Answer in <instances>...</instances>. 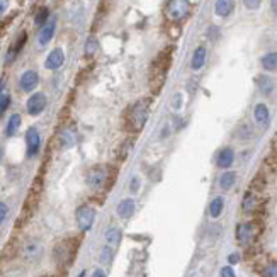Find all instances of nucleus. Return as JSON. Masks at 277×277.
Wrapping results in <instances>:
<instances>
[{
    "label": "nucleus",
    "mask_w": 277,
    "mask_h": 277,
    "mask_svg": "<svg viewBox=\"0 0 277 277\" xmlns=\"http://www.w3.org/2000/svg\"><path fill=\"white\" fill-rule=\"evenodd\" d=\"M224 207V199L223 197H214L209 204V214L211 218H219V214L223 213Z\"/></svg>",
    "instance_id": "obj_26"
},
{
    "label": "nucleus",
    "mask_w": 277,
    "mask_h": 277,
    "mask_svg": "<svg viewBox=\"0 0 277 277\" xmlns=\"http://www.w3.org/2000/svg\"><path fill=\"white\" fill-rule=\"evenodd\" d=\"M46 95L41 94V92H36L33 94L31 97L28 99V104H26V107H28V112L31 116H40L43 111L46 109Z\"/></svg>",
    "instance_id": "obj_8"
},
{
    "label": "nucleus",
    "mask_w": 277,
    "mask_h": 277,
    "mask_svg": "<svg viewBox=\"0 0 277 277\" xmlns=\"http://www.w3.org/2000/svg\"><path fill=\"white\" fill-rule=\"evenodd\" d=\"M236 182V174L235 172H224V174L219 177V187L223 190H230Z\"/></svg>",
    "instance_id": "obj_24"
},
{
    "label": "nucleus",
    "mask_w": 277,
    "mask_h": 277,
    "mask_svg": "<svg viewBox=\"0 0 277 277\" xmlns=\"http://www.w3.org/2000/svg\"><path fill=\"white\" fill-rule=\"evenodd\" d=\"M182 97H180V95H175L174 97V101H172V104H174V109L177 111V109H180V106H182Z\"/></svg>",
    "instance_id": "obj_38"
},
{
    "label": "nucleus",
    "mask_w": 277,
    "mask_h": 277,
    "mask_svg": "<svg viewBox=\"0 0 277 277\" xmlns=\"http://www.w3.org/2000/svg\"><path fill=\"white\" fill-rule=\"evenodd\" d=\"M21 123H23V119H21L19 114H12L11 118L7 121V126H6V136H14L17 131H19L21 128Z\"/></svg>",
    "instance_id": "obj_22"
},
{
    "label": "nucleus",
    "mask_w": 277,
    "mask_h": 277,
    "mask_svg": "<svg viewBox=\"0 0 277 277\" xmlns=\"http://www.w3.org/2000/svg\"><path fill=\"white\" fill-rule=\"evenodd\" d=\"M170 63H172V48H165L163 51H160L157 58L153 60L150 68V85L153 89V92H158L162 89L167 72L170 68Z\"/></svg>",
    "instance_id": "obj_1"
},
{
    "label": "nucleus",
    "mask_w": 277,
    "mask_h": 277,
    "mask_svg": "<svg viewBox=\"0 0 277 277\" xmlns=\"http://www.w3.org/2000/svg\"><path fill=\"white\" fill-rule=\"evenodd\" d=\"M270 9L274 14H277V0H270Z\"/></svg>",
    "instance_id": "obj_41"
},
{
    "label": "nucleus",
    "mask_w": 277,
    "mask_h": 277,
    "mask_svg": "<svg viewBox=\"0 0 277 277\" xmlns=\"http://www.w3.org/2000/svg\"><path fill=\"white\" fill-rule=\"evenodd\" d=\"M233 162H235V151H233L230 146H224L218 151V155H216V165L219 168H230L233 165Z\"/></svg>",
    "instance_id": "obj_13"
},
{
    "label": "nucleus",
    "mask_w": 277,
    "mask_h": 277,
    "mask_svg": "<svg viewBox=\"0 0 277 277\" xmlns=\"http://www.w3.org/2000/svg\"><path fill=\"white\" fill-rule=\"evenodd\" d=\"M107 175H109L107 168L102 167V165H97V167H92L87 172V177H85V180H87L89 187H92V189H102L104 185L107 184Z\"/></svg>",
    "instance_id": "obj_4"
},
{
    "label": "nucleus",
    "mask_w": 277,
    "mask_h": 277,
    "mask_svg": "<svg viewBox=\"0 0 277 277\" xmlns=\"http://www.w3.org/2000/svg\"><path fill=\"white\" fill-rule=\"evenodd\" d=\"M255 84H257V89L260 90L263 95H270L274 92V80L270 79L269 75H258L257 80H255Z\"/></svg>",
    "instance_id": "obj_19"
},
{
    "label": "nucleus",
    "mask_w": 277,
    "mask_h": 277,
    "mask_svg": "<svg viewBox=\"0 0 277 277\" xmlns=\"http://www.w3.org/2000/svg\"><path fill=\"white\" fill-rule=\"evenodd\" d=\"M219 277H236V275H235V270H233V267L231 265H226V267H223L221 272H219Z\"/></svg>",
    "instance_id": "obj_36"
},
{
    "label": "nucleus",
    "mask_w": 277,
    "mask_h": 277,
    "mask_svg": "<svg viewBox=\"0 0 277 277\" xmlns=\"http://www.w3.org/2000/svg\"><path fill=\"white\" fill-rule=\"evenodd\" d=\"M7 7H9V0H0V16L7 11Z\"/></svg>",
    "instance_id": "obj_39"
},
{
    "label": "nucleus",
    "mask_w": 277,
    "mask_h": 277,
    "mask_svg": "<svg viewBox=\"0 0 277 277\" xmlns=\"http://www.w3.org/2000/svg\"><path fill=\"white\" fill-rule=\"evenodd\" d=\"M135 213V201L133 199H123L118 206V216L123 219L131 218V214Z\"/></svg>",
    "instance_id": "obj_21"
},
{
    "label": "nucleus",
    "mask_w": 277,
    "mask_h": 277,
    "mask_svg": "<svg viewBox=\"0 0 277 277\" xmlns=\"http://www.w3.org/2000/svg\"><path fill=\"white\" fill-rule=\"evenodd\" d=\"M55 31H56V19L55 17H51L48 23L43 26L41 31H40V36H38V41H40L41 46H46L48 43L53 40L55 36Z\"/></svg>",
    "instance_id": "obj_14"
},
{
    "label": "nucleus",
    "mask_w": 277,
    "mask_h": 277,
    "mask_svg": "<svg viewBox=\"0 0 277 277\" xmlns=\"http://www.w3.org/2000/svg\"><path fill=\"white\" fill-rule=\"evenodd\" d=\"M235 9V0H216L214 12L219 17H228Z\"/></svg>",
    "instance_id": "obj_18"
},
{
    "label": "nucleus",
    "mask_w": 277,
    "mask_h": 277,
    "mask_svg": "<svg viewBox=\"0 0 277 277\" xmlns=\"http://www.w3.org/2000/svg\"><path fill=\"white\" fill-rule=\"evenodd\" d=\"M26 145H28V157L29 158L36 157L41 146V136L36 128H29L26 131Z\"/></svg>",
    "instance_id": "obj_9"
},
{
    "label": "nucleus",
    "mask_w": 277,
    "mask_h": 277,
    "mask_svg": "<svg viewBox=\"0 0 277 277\" xmlns=\"http://www.w3.org/2000/svg\"><path fill=\"white\" fill-rule=\"evenodd\" d=\"M43 255V245L38 240H29L26 241L21 248V257L24 258L26 262H36L40 260Z\"/></svg>",
    "instance_id": "obj_7"
},
{
    "label": "nucleus",
    "mask_w": 277,
    "mask_h": 277,
    "mask_svg": "<svg viewBox=\"0 0 277 277\" xmlns=\"http://www.w3.org/2000/svg\"><path fill=\"white\" fill-rule=\"evenodd\" d=\"M192 277H201V274H194Z\"/></svg>",
    "instance_id": "obj_44"
},
{
    "label": "nucleus",
    "mask_w": 277,
    "mask_h": 277,
    "mask_svg": "<svg viewBox=\"0 0 277 277\" xmlns=\"http://www.w3.org/2000/svg\"><path fill=\"white\" fill-rule=\"evenodd\" d=\"M11 106V95L6 92V85L0 80V114H4Z\"/></svg>",
    "instance_id": "obj_28"
},
{
    "label": "nucleus",
    "mask_w": 277,
    "mask_h": 277,
    "mask_svg": "<svg viewBox=\"0 0 277 277\" xmlns=\"http://www.w3.org/2000/svg\"><path fill=\"white\" fill-rule=\"evenodd\" d=\"M148 118H150V102L146 101V99L138 101L135 106L129 109L128 121H129V124H131V128L135 129V131L143 129V126L146 124Z\"/></svg>",
    "instance_id": "obj_2"
},
{
    "label": "nucleus",
    "mask_w": 277,
    "mask_h": 277,
    "mask_svg": "<svg viewBox=\"0 0 277 277\" xmlns=\"http://www.w3.org/2000/svg\"><path fill=\"white\" fill-rule=\"evenodd\" d=\"M55 257L58 262H65L67 258L72 257V250L68 248L67 243H60V245H56V248H55Z\"/></svg>",
    "instance_id": "obj_27"
},
{
    "label": "nucleus",
    "mask_w": 277,
    "mask_h": 277,
    "mask_svg": "<svg viewBox=\"0 0 277 277\" xmlns=\"http://www.w3.org/2000/svg\"><path fill=\"white\" fill-rule=\"evenodd\" d=\"M206 58H207V51L204 46H197L196 51L192 55V60H190V67L192 70H201L206 63Z\"/></svg>",
    "instance_id": "obj_17"
},
{
    "label": "nucleus",
    "mask_w": 277,
    "mask_h": 277,
    "mask_svg": "<svg viewBox=\"0 0 277 277\" xmlns=\"http://www.w3.org/2000/svg\"><path fill=\"white\" fill-rule=\"evenodd\" d=\"M253 119H255V123H257L258 126H262V128L269 126V121H270L269 107H267L265 104H257L255 109H253Z\"/></svg>",
    "instance_id": "obj_16"
},
{
    "label": "nucleus",
    "mask_w": 277,
    "mask_h": 277,
    "mask_svg": "<svg viewBox=\"0 0 277 277\" xmlns=\"http://www.w3.org/2000/svg\"><path fill=\"white\" fill-rule=\"evenodd\" d=\"M121 236H123V233H121L119 228H109L106 233V241H107V245L109 246H118L119 245V241H121Z\"/></svg>",
    "instance_id": "obj_25"
},
{
    "label": "nucleus",
    "mask_w": 277,
    "mask_h": 277,
    "mask_svg": "<svg viewBox=\"0 0 277 277\" xmlns=\"http://www.w3.org/2000/svg\"><path fill=\"white\" fill-rule=\"evenodd\" d=\"M65 63V53L62 48H55L50 55L46 56V62H45V67L48 70H58L62 68Z\"/></svg>",
    "instance_id": "obj_12"
},
{
    "label": "nucleus",
    "mask_w": 277,
    "mask_h": 277,
    "mask_svg": "<svg viewBox=\"0 0 277 277\" xmlns=\"http://www.w3.org/2000/svg\"><path fill=\"white\" fill-rule=\"evenodd\" d=\"M257 236V224L255 223H240L236 226V240L240 245L248 246Z\"/></svg>",
    "instance_id": "obj_5"
},
{
    "label": "nucleus",
    "mask_w": 277,
    "mask_h": 277,
    "mask_svg": "<svg viewBox=\"0 0 277 277\" xmlns=\"http://www.w3.org/2000/svg\"><path fill=\"white\" fill-rule=\"evenodd\" d=\"M129 189H131L133 192H138V189H140V179H138V177H133V179H131V184H129Z\"/></svg>",
    "instance_id": "obj_37"
},
{
    "label": "nucleus",
    "mask_w": 277,
    "mask_h": 277,
    "mask_svg": "<svg viewBox=\"0 0 277 277\" xmlns=\"http://www.w3.org/2000/svg\"><path fill=\"white\" fill-rule=\"evenodd\" d=\"M257 196H255L253 190H248V192L243 196V201H241V209H243V213L246 214H252L255 209H257Z\"/></svg>",
    "instance_id": "obj_20"
},
{
    "label": "nucleus",
    "mask_w": 277,
    "mask_h": 277,
    "mask_svg": "<svg viewBox=\"0 0 277 277\" xmlns=\"http://www.w3.org/2000/svg\"><path fill=\"white\" fill-rule=\"evenodd\" d=\"M92 277H106V274H104V270H101V269H97L92 274Z\"/></svg>",
    "instance_id": "obj_42"
},
{
    "label": "nucleus",
    "mask_w": 277,
    "mask_h": 277,
    "mask_svg": "<svg viewBox=\"0 0 277 277\" xmlns=\"http://www.w3.org/2000/svg\"><path fill=\"white\" fill-rule=\"evenodd\" d=\"M238 260H240V257H238L236 253H231L230 257H228V262H230V263H236Z\"/></svg>",
    "instance_id": "obj_40"
},
{
    "label": "nucleus",
    "mask_w": 277,
    "mask_h": 277,
    "mask_svg": "<svg viewBox=\"0 0 277 277\" xmlns=\"http://www.w3.org/2000/svg\"><path fill=\"white\" fill-rule=\"evenodd\" d=\"M112 258H114V252H112V246H104V248L101 250V255H99V260H101V263H104V265H109V263L112 262Z\"/></svg>",
    "instance_id": "obj_31"
},
{
    "label": "nucleus",
    "mask_w": 277,
    "mask_h": 277,
    "mask_svg": "<svg viewBox=\"0 0 277 277\" xmlns=\"http://www.w3.org/2000/svg\"><path fill=\"white\" fill-rule=\"evenodd\" d=\"M48 21H50V9L48 7H41L40 11L36 12V16H34V24L43 28Z\"/></svg>",
    "instance_id": "obj_30"
},
{
    "label": "nucleus",
    "mask_w": 277,
    "mask_h": 277,
    "mask_svg": "<svg viewBox=\"0 0 277 277\" xmlns=\"http://www.w3.org/2000/svg\"><path fill=\"white\" fill-rule=\"evenodd\" d=\"M262 277H277V263H269L262 270Z\"/></svg>",
    "instance_id": "obj_33"
},
{
    "label": "nucleus",
    "mask_w": 277,
    "mask_h": 277,
    "mask_svg": "<svg viewBox=\"0 0 277 277\" xmlns=\"http://www.w3.org/2000/svg\"><path fill=\"white\" fill-rule=\"evenodd\" d=\"M99 50V43L95 38H89L85 43V56H94Z\"/></svg>",
    "instance_id": "obj_32"
},
{
    "label": "nucleus",
    "mask_w": 277,
    "mask_h": 277,
    "mask_svg": "<svg viewBox=\"0 0 277 277\" xmlns=\"http://www.w3.org/2000/svg\"><path fill=\"white\" fill-rule=\"evenodd\" d=\"M190 12V2L189 0H168L165 6V16L172 23H180Z\"/></svg>",
    "instance_id": "obj_3"
},
{
    "label": "nucleus",
    "mask_w": 277,
    "mask_h": 277,
    "mask_svg": "<svg viewBox=\"0 0 277 277\" xmlns=\"http://www.w3.org/2000/svg\"><path fill=\"white\" fill-rule=\"evenodd\" d=\"M243 6L248 9V11H257V9L262 6V0H243Z\"/></svg>",
    "instance_id": "obj_34"
},
{
    "label": "nucleus",
    "mask_w": 277,
    "mask_h": 277,
    "mask_svg": "<svg viewBox=\"0 0 277 277\" xmlns=\"http://www.w3.org/2000/svg\"><path fill=\"white\" fill-rule=\"evenodd\" d=\"M94 219H95V209L92 206H80L77 209V224H79L80 231H89L94 224Z\"/></svg>",
    "instance_id": "obj_6"
},
{
    "label": "nucleus",
    "mask_w": 277,
    "mask_h": 277,
    "mask_svg": "<svg viewBox=\"0 0 277 277\" xmlns=\"http://www.w3.org/2000/svg\"><path fill=\"white\" fill-rule=\"evenodd\" d=\"M77 140H79V133H77V129L73 128V126L63 128L62 131H60V135H58L60 146H62V148H65V150L73 148V146L77 145Z\"/></svg>",
    "instance_id": "obj_10"
},
{
    "label": "nucleus",
    "mask_w": 277,
    "mask_h": 277,
    "mask_svg": "<svg viewBox=\"0 0 277 277\" xmlns=\"http://www.w3.org/2000/svg\"><path fill=\"white\" fill-rule=\"evenodd\" d=\"M252 136H253V129L248 123H241L236 128V138H240V140H250Z\"/></svg>",
    "instance_id": "obj_29"
},
{
    "label": "nucleus",
    "mask_w": 277,
    "mask_h": 277,
    "mask_svg": "<svg viewBox=\"0 0 277 277\" xmlns=\"http://www.w3.org/2000/svg\"><path fill=\"white\" fill-rule=\"evenodd\" d=\"M40 84V75L34 70H26L19 79V87L23 92H33Z\"/></svg>",
    "instance_id": "obj_11"
},
{
    "label": "nucleus",
    "mask_w": 277,
    "mask_h": 277,
    "mask_svg": "<svg viewBox=\"0 0 277 277\" xmlns=\"http://www.w3.org/2000/svg\"><path fill=\"white\" fill-rule=\"evenodd\" d=\"M0 162H2V148H0Z\"/></svg>",
    "instance_id": "obj_43"
},
{
    "label": "nucleus",
    "mask_w": 277,
    "mask_h": 277,
    "mask_svg": "<svg viewBox=\"0 0 277 277\" xmlns=\"http://www.w3.org/2000/svg\"><path fill=\"white\" fill-rule=\"evenodd\" d=\"M7 214H9V206L6 204V202H0V224L6 221Z\"/></svg>",
    "instance_id": "obj_35"
},
{
    "label": "nucleus",
    "mask_w": 277,
    "mask_h": 277,
    "mask_svg": "<svg viewBox=\"0 0 277 277\" xmlns=\"http://www.w3.org/2000/svg\"><path fill=\"white\" fill-rule=\"evenodd\" d=\"M260 65L265 72H275L277 70V53H267L262 56Z\"/></svg>",
    "instance_id": "obj_23"
},
{
    "label": "nucleus",
    "mask_w": 277,
    "mask_h": 277,
    "mask_svg": "<svg viewBox=\"0 0 277 277\" xmlns=\"http://www.w3.org/2000/svg\"><path fill=\"white\" fill-rule=\"evenodd\" d=\"M26 41H28V34H26V33H21L19 38L16 40V43H14V45H12L11 48H9V51H7V56H6V63H7V65L12 63V62H14V60L17 58V55H19L21 51H23Z\"/></svg>",
    "instance_id": "obj_15"
}]
</instances>
